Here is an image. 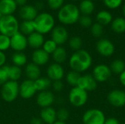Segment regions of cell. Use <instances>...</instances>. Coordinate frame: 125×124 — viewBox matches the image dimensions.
<instances>
[{
    "instance_id": "obj_1",
    "label": "cell",
    "mask_w": 125,
    "mask_h": 124,
    "mask_svg": "<svg viewBox=\"0 0 125 124\" xmlns=\"http://www.w3.org/2000/svg\"><path fill=\"white\" fill-rule=\"evenodd\" d=\"M68 64L71 70L80 74L87 71L92 65V57L86 50L75 51L68 58Z\"/></svg>"
},
{
    "instance_id": "obj_2",
    "label": "cell",
    "mask_w": 125,
    "mask_h": 124,
    "mask_svg": "<svg viewBox=\"0 0 125 124\" xmlns=\"http://www.w3.org/2000/svg\"><path fill=\"white\" fill-rule=\"evenodd\" d=\"M79 18V9L73 4H64L59 10L58 19L64 25H73L78 21Z\"/></svg>"
},
{
    "instance_id": "obj_3",
    "label": "cell",
    "mask_w": 125,
    "mask_h": 124,
    "mask_svg": "<svg viewBox=\"0 0 125 124\" xmlns=\"http://www.w3.org/2000/svg\"><path fill=\"white\" fill-rule=\"evenodd\" d=\"M35 31L44 35L53 30L55 27V20L53 15L48 12H42L37 15L33 20Z\"/></svg>"
},
{
    "instance_id": "obj_4",
    "label": "cell",
    "mask_w": 125,
    "mask_h": 124,
    "mask_svg": "<svg viewBox=\"0 0 125 124\" xmlns=\"http://www.w3.org/2000/svg\"><path fill=\"white\" fill-rule=\"evenodd\" d=\"M0 96L1 99L7 103L15 102L19 96V83L18 82L8 80L0 89Z\"/></svg>"
},
{
    "instance_id": "obj_5",
    "label": "cell",
    "mask_w": 125,
    "mask_h": 124,
    "mask_svg": "<svg viewBox=\"0 0 125 124\" xmlns=\"http://www.w3.org/2000/svg\"><path fill=\"white\" fill-rule=\"evenodd\" d=\"M19 31V23L12 15H3L0 19V34L11 37Z\"/></svg>"
},
{
    "instance_id": "obj_6",
    "label": "cell",
    "mask_w": 125,
    "mask_h": 124,
    "mask_svg": "<svg viewBox=\"0 0 125 124\" xmlns=\"http://www.w3.org/2000/svg\"><path fill=\"white\" fill-rule=\"evenodd\" d=\"M88 99V92L78 86L73 87L68 93V101L70 104L77 108L84 106L87 103Z\"/></svg>"
},
{
    "instance_id": "obj_7",
    "label": "cell",
    "mask_w": 125,
    "mask_h": 124,
    "mask_svg": "<svg viewBox=\"0 0 125 124\" xmlns=\"http://www.w3.org/2000/svg\"><path fill=\"white\" fill-rule=\"evenodd\" d=\"M105 120L104 113L97 108L87 110L82 116L83 124H104Z\"/></svg>"
},
{
    "instance_id": "obj_8",
    "label": "cell",
    "mask_w": 125,
    "mask_h": 124,
    "mask_svg": "<svg viewBox=\"0 0 125 124\" xmlns=\"http://www.w3.org/2000/svg\"><path fill=\"white\" fill-rule=\"evenodd\" d=\"M35 101L37 106L41 109L49 107H52L53 105L55 103L56 96L54 93L51 90L40 91L37 92V94H36Z\"/></svg>"
},
{
    "instance_id": "obj_9",
    "label": "cell",
    "mask_w": 125,
    "mask_h": 124,
    "mask_svg": "<svg viewBox=\"0 0 125 124\" xmlns=\"http://www.w3.org/2000/svg\"><path fill=\"white\" fill-rule=\"evenodd\" d=\"M45 74L46 77L52 82L62 80V79L65 77V70L62 64L53 62L48 65Z\"/></svg>"
},
{
    "instance_id": "obj_10",
    "label": "cell",
    "mask_w": 125,
    "mask_h": 124,
    "mask_svg": "<svg viewBox=\"0 0 125 124\" xmlns=\"http://www.w3.org/2000/svg\"><path fill=\"white\" fill-rule=\"evenodd\" d=\"M37 94L34 83L32 80L25 79L19 83V96L23 99H30Z\"/></svg>"
},
{
    "instance_id": "obj_11",
    "label": "cell",
    "mask_w": 125,
    "mask_h": 124,
    "mask_svg": "<svg viewBox=\"0 0 125 124\" xmlns=\"http://www.w3.org/2000/svg\"><path fill=\"white\" fill-rule=\"evenodd\" d=\"M111 71L110 67L105 64H100L96 65L92 70V76L97 83H104L109 80L111 76Z\"/></svg>"
},
{
    "instance_id": "obj_12",
    "label": "cell",
    "mask_w": 125,
    "mask_h": 124,
    "mask_svg": "<svg viewBox=\"0 0 125 124\" xmlns=\"http://www.w3.org/2000/svg\"><path fill=\"white\" fill-rule=\"evenodd\" d=\"M28 48L27 37L17 32L10 37V48L14 52H24Z\"/></svg>"
},
{
    "instance_id": "obj_13",
    "label": "cell",
    "mask_w": 125,
    "mask_h": 124,
    "mask_svg": "<svg viewBox=\"0 0 125 124\" xmlns=\"http://www.w3.org/2000/svg\"><path fill=\"white\" fill-rule=\"evenodd\" d=\"M51 39L58 46H62L69 39V33L66 28L62 26H55L51 31Z\"/></svg>"
},
{
    "instance_id": "obj_14",
    "label": "cell",
    "mask_w": 125,
    "mask_h": 124,
    "mask_svg": "<svg viewBox=\"0 0 125 124\" xmlns=\"http://www.w3.org/2000/svg\"><path fill=\"white\" fill-rule=\"evenodd\" d=\"M107 99L113 107H122L125 105V91L120 89H114L108 94Z\"/></svg>"
},
{
    "instance_id": "obj_15",
    "label": "cell",
    "mask_w": 125,
    "mask_h": 124,
    "mask_svg": "<svg viewBox=\"0 0 125 124\" xmlns=\"http://www.w3.org/2000/svg\"><path fill=\"white\" fill-rule=\"evenodd\" d=\"M96 50L98 53L104 57H110L115 52L114 43L108 39H100L96 44Z\"/></svg>"
},
{
    "instance_id": "obj_16",
    "label": "cell",
    "mask_w": 125,
    "mask_h": 124,
    "mask_svg": "<svg viewBox=\"0 0 125 124\" xmlns=\"http://www.w3.org/2000/svg\"><path fill=\"white\" fill-rule=\"evenodd\" d=\"M77 86L87 92L93 91L97 89V82L92 74H86L81 75Z\"/></svg>"
},
{
    "instance_id": "obj_17",
    "label": "cell",
    "mask_w": 125,
    "mask_h": 124,
    "mask_svg": "<svg viewBox=\"0 0 125 124\" xmlns=\"http://www.w3.org/2000/svg\"><path fill=\"white\" fill-rule=\"evenodd\" d=\"M50 59L51 56L45 52L42 48L34 50L31 55V62L40 67H42L48 64Z\"/></svg>"
},
{
    "instance_id": "obj_18",
    "label": "cell",
    "mask_w": 125,
    "mask_h": 124,
    "mask_svg": "<svg viewBox=\"0 0 125 124\" xmlns=\"http://www.w3.org/2000/svg\"><path fill=\"white\" fill-rule=\"evenodd\" d=\"M23 74L26 76V79L35 81L42 76V69L31 61L28 62L24 67Z\"/></svg>"
},
{
    "instance_id": "obj_19",
    "label": "cell",
    "mask_w": 125,
    "mask_h": 124,
    "mask_svg": "<svg viewBox=\"0 0 125 124\" xmlns=\"http://www.w3.org/2000/svg\"><path fill=\"white\" fill-rule=\"evenodd\" d=\"M39 117L44 124H53L57 121L56 110L53 107L42 108L40 111Z\"/></svg>"
},
{
    "instance_id": "obj_20",
    "label": "cell",
    "mask_w": 125,
    "mask_h": 124,
    "mask_svg": "<svg viewBox=\"0 0 125 124\" xmlns=\"http://www.w3.org/2000/svg\"><path fill=\"white\" fill-rule=\"evenodd\" d=\"M27 42H28V47L31 48L33 50L42 48V45L45 42L44 35L34 31L27 36Z\"/></svg>"
},
{
    "instance_id": "obj_21",
    "label": "cell",
    "mask_w": 125,
    "mask_h": 124,
    "mask_svg": "<svg viewBox=\"0 0 125 124\" xmlns=\"http://www.w3.org/2000/svg\"><path fill=\"white\" fill-rule=\"evenodd\" d=\"M37 15L36 7L31 5H24L19 10V15L23 20H34Z\"/></svg>"
},
{
    "instance_id": "obj_22",
    "label": "cell",
    "mask_w": 125,
    "mask_h": 124,
    "mask_svg": "<svg viewBox=\"0 0 125 124\" xmlns=\"http://www.w3.org/2000/svg\"><path fill=\"white\" fill-rule=\"evenodd\" d=\"M51 58L54 63L62 65L68 59L67 51L63 46H58L55 51L51 55Z\"/></svg>"
},
{
    "instance_id": "obj_23",
    "label": "cell",
    "mask_w": 125,
    "mask_h": 124,
    "mask_svg": "<svg viewBox=\"0 0 125 124\" xmlns=\"http://www.w3.org/2000/svg\"><path fill=\"white\" fill-rule=\"evenodd\" d=\"M17 7L15 0H0V12L2 15H12Z\"/></svg>"
},
{
    "instance_id": "obj_24",
    "label": "cell",
    "mask_w": 125,
    "mask_h": 124,
    "mask_svg": "<svg viewBox=\"0 0 125 124\" xmlns=\"http://www.w3.org/2000/svg\"><path fill=\"white\" fill-rule=\"evenodd\" d=\"M10 61L12 65L22 68L28 63V57L24 52H14L10 57Z\"/></svg>"
},
{
    "instance_id": "obj_25",
    "label": "cell",
    "mask_w": 125,
    "mask_h": 124,
    "mask_svg": "<svg viewBox=\"0 0 125 124\" xmlns=\"http://www.w3.org/2000/svg\"><path fill=\"white\" fill-rule=\"evenodd\" d=\"M7 75L9 80L18 82L19 80L23 76V71L22 70V68L16 67L15 65H7Z\"/></svg>"
},
{
    "instance_id": "obj_26",
    "label": "cell",
    "mask_w": 125,
    "mask_h": 124,
    "mask_svg": "<svg viewBox=\"0 0 125 124\" xmlns=\"http://www.w3.org/2000/svg\"><path fill=\"white\" fill-rule=\"evenodd\" d=\"M34 83L37 92L50 90L52 85V81L46 76H41L37 80L34 81Z\"/></svg>"
},
{
    "instance_id": "obj_27",
    "label": "cell",
    "mask_w": 125,
    "mask_h": 124,
    "mask_svg": "<svg viewBox=\"0 0 125 124\" xmlns=\"http://www.w3.org/2000/svg\"><path fill=\"white\" fill-rule=\"evenodd\" d=\"M35 31L33 20H23L19 23V32L25 36H29Z\"/></svg>"
},
{
    "instance_id": "obj_28",
    "label": "cell",
    "mask_w": 125,
    "mask_h": 124,
    "mask_svg": "<svg viewBox=\"0 0 125 124\" xmlns=\"http://www.w3.org/2000/svg\"><path fill=\"white\" fill-rule=\"evenodd\" d=\"M96 18L97 23L101 24L102 26H106L111 23L113 20L112 15L108 11H105V10L99 12L97 15Z\"/></svg>"
},
{
    "instance_id": "obj_29",
    "label": "cell",
    "mask_w": 125,
    "mask_h": 124,
    "mask_svg": "<svg viewBox=\"0 0 125 124\" xmlns=\"http://www.w3.org/2000/svg\"><path fill=\"white\" fill-rule=\"evenodd\" d=\"M78 9L84 15H89L94 12V4L92 0H83L80 3Z\"/></svg>"
},
{
    "instance_id": "obj_30",
    "label": "cell",
    "mask_w": 125,
    "mask_h": 124,
    "mask_svg": "<svg viewBox=\"0 0 125 124\" xmlns=\"http://www.w3.org/2000/svg\"><path fill=\"white\" fill-rule=\"evenodd\" d=\"M112 30L117 33L122 34L125 31V18H116L111 22Z\"/></svg>"
},
{
    "instance_id": "obj_31",
    "label": "cell",
    "mask_w": 125,
    "mask_h": 124,
    "mask_svg": "<svg viewBox=\"0 0 125 124\" xmlns=\"http://www.w3.org/2000/svg\"><path fill=\"white\" fill-rule=\"evenodd\" d=\"M81 75L80 73L75 72L73 70H70L67 74H65V80L67 83L72 88L75 87L78 85V82Z\"/></svg>"
},
{
    "instance_id": "obj_32",
    "label": "cell",
    "mask_w": 125,
    "mask_h": 124,
    "mask_svg": "<svg viewBox=\"0 0 125 124\" xmlns=\"http://www.w3.org/2000/svg\"><path fill=\"white\" fill-rule=\"evenodd\" d=\"M109 67L112 73L119 75L125 70V62L122 59H116L111 62Z\"/></svg>"
},
{
    "instance_id": "obj_33",
    "label": "cell",
    "mask_w": 125,
    "mask_h": 124,
    "mask_svg": "<svg viewBox=\"0 0 125 124\" xmlns=\"http://www.w3.org/2000/svg\"><path fill=\"white\" fill-rule=\"evenodd\" d=\"M67 42H68V45L70 48L74 50V52L81 50L83 45V40L78 36L72 37L70 39H68Z\"/></svg>"
},
{
    "instance_id": "obj_34",
    "label": "cell",
    "mask_w": 125,
    "mask_h": 124,
    "mask_svg": "<svg viewBox=\"0 0 125 124\" xmlns=\"http://www.w3.org/2000/svg\"><path fill=\"white\" fill-rule=\"evenodd\" d=\"M57 47H58V45L56 44V42L54 41H53L51 39H48L45 40V42L42 45V49L51 56L55 51V50L56 49Z\"/></svg>"
},
{
    "instance_id": "obj_35",
    "label": "cell",
    "mask_w": 125,
    "mask_h": 124,
    "mask_svg": "<svg viewBox=\"0 0 125 124\" xmlns=\"http://www.w3.org/2000/svg\"><path fill=\"white\" fill-rule=\"evenodd\" d=\"M70 111L65 107H60L56 110V118L57 121L66 122L70 118Z\"/></svg>"
},
{
    "instance_id": "obj_36",
    "label": "cell",
    "mask_w": 125,
    "mask_h": 124,
    "mask_svg": "<svg viewBox=\"0 0 125 124\" xmlns=\"http://www.w3.org/2000/svg\"><path fill=\"white\" fill-rule=\"evenodd\" d=\"M10 48V37L0 34V51L5 52Z\"/></svg>"
},
{
    "instance_id": "obj_37",
    "label": "cell",
    "mask_w": 125,
    "mask_h": 124,
    "mask_svg": "<svg viewBox=\"0 0 125 124\" xmlns=\"http://www.w3.org/2000/svg\"><path fill=\"white\" fill-rule=\"evenodd\" d=\"M91 33L94 37H100L103 33V26L98 23L92 24L91 26Z\"/></svg>"
},
{
    "instance_id": "obj_38",
    "label": "cell",
    "mask_w": 125,
    "mask_h": 124,
    "mask_svg": "<svg viewBox=\"0 0 125 124\" xmlns=\"http://www.w3.org/2000/svg\"><path fill=\"white\" fill-rule=\"evenodd\" d=\"M78 20L81 26L84 28H89L92 26V19L89 15H83L80 17Z\"/></svg>"
},
{
    "instance_id": "obj_39",
    "label": "cell",
    "mask_w": 125,
    "mask_h": 124,
    "mask_svg": "<svg viewBox=\"0 0 125 124\" xmlns=\"http://www.w3.org/2000/svg\"><path fill=\"white\" fill-rule=\"evenodd\" d=\"M8 80H9V78H8L7 69V65H6L3 67H0V87L2 86Z\"/></svg>"
},
{
    "instance_id": "obj_40",
    "label": "cell",
    "mask_w": 125,
    "mask_h": 124,
    "mask_svg": "<svg viewBox=\"0 0 125 124\" xmlns=\"http://www.w3.org/2000/svg\"><path fill=\"white\" fill-rule=\"evenodd\" d=\"M64 88V84L62 82V80H56L52 82L51 88L53 90V92L60 93L61 91H63Z\"/></svg>"
},
{
    "instance_id": "obj_41",
    "label": "cell",
    "mask_w": 125,
    "mask_h": 124,
    "mask_svg": "<svg viewBox=\"0 0 125 124\" xmlns=\"http://www.w3.org/2000/svg\"><path fill=\"white\" fill-rule=\"evenodd\" d=\"M105 6L110 9L118 8L122 3L123 0H103Z\"/></svg>"
},
{
    "instance_id": "obj_42",
    "label": "cell",
    "mask_w": 125,
    "mask_h": 124,
    "mask_svg": "<svg viewBox=\"0 0 125 124\" xmlns=\"http://www.w3.org/2000/svg\"><path fill=\"white\" fill-rule=\"evenodd\" d=\"M49 7L52 10L60 9L64 4V0H47Z\"/></svg>"
},
{
    "instance_id": "obj_43",
    "label": "cell",
    "mask_w": 125,
    "mask_h": 124,
    "mask_svg": "<svg viewBox=\"0 0 125 124\" xmlns=\"http://www.w3.org/2000/svg\"><path fill=\"white\" fill-rule=\"evenodd\" d=\"M7 61V56L5 52L0 51V67H3L6 66Z\"/></svg>"
},
{
    "instance_id": "obj_44",
    "label": "cell",
    "mask_w": 125,
    "mask_h": 124,
    "mask_svg": "<svg viewBox=\"0 0 125 124\" xmlns=\"http://www.w3.org/2000/svg\"><path fill=\"white\" fill-rule=\"evenodd\" d=\"M104 124H120L119 120L114 117H111L108 118H106Z\"/></svg>"
},
{
    "instance_id": "obj_45",
    "label": "cell",
    "mask_w": 125,
    "mask_h": 124,
    "mask_svg": "<svg viewBox=\"0 0 125 124\" xmlns=\"http://www.w3.org/2000/svg\"><path fill=\"white\" fill-rule=\"evenodd\" d=\"M30 124H44L40 117H33L30 120Z\"/></svg>"
},
{
    "instance_id": "obj_46",
    "label": "cell",
    "mask_w": 125,
    "mask_h": 124,
    "mask_svg": "<svg viewBox=\"0 0 125 124\" xmlns=\"http://www.w3.org/2000/svg\"><path fill=\"white\" fill-rule=\"evenodd\" d=\"M119 81L121 84L125 87V70L119 75Z\"/></svg>"
},
{
    "instance_id": "obj_47",
    "label": "cell",
    "mask_w": 125,
    "mask_h": 124,
    "mask_svg": "<svg viewBox=\"0 0 125 124\" xmlns=\"http://www.w3.org/2000/svg\"><path fill=\"white\" fill-rule=\"evenodd\" d=\"M15 1L17 6H21V7L26 5V3H27V0H15Z\"/></svg>"
},
{
    "instance_id": "obj_48",
    "label": "cell",
    "mask_w": 125,
    "mask_h": 124,
    "mask_svg": "<svg viewBox=\"0 0 125 124\" xmlns=\"http://www.w3.org/2000/svg\"><path fill=\"white\" fill-rule=\"evenodd\" d=\"M53 124H67L66 122H62V121H56L55 123H53Z\"/></svg>"
},
{
    "instance_id": "obj_49",
    "label": "cell",
    "mask_w": 125,
    "mask_h": 124,
    "mask_svg": "<svg viewBox=\"0 0 125 124\" xmlns=\"http://www.w3.org/2000/svg\"><path fill=\"white\" fill-rule=\"evenodd\" d=\"M123 14H124V15L125 16V4H124V6H123Z\"/></svg>"
},
{
    "instance_id": "obj_50",
    "label": "cell",
    "mask_w": 125,
    "mask_h": 124,
    "mask_svg": "<svg viewBox=\"0 0 125 124\" xmlns=\"http://www.w3.org/2000/svg\"><path fill=\"white\" fill-rule=\"evenodd\" d=\"M73 1H78V0H73Z\"/></svg>"
},
{
    "instance_id": "obj_51",
    "label": "cell",
    "mask_w": 125,
    "mask_h": 124,
    "mask_svg": "<svg viewBox=\"0 0 125 124\" xmlns=\"http://www.w3.org/2000/svg\"></svg>"
}]
</instances>
